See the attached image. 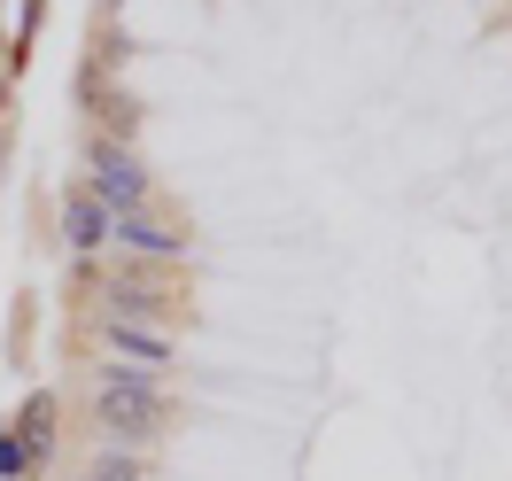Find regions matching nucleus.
<instances>
[{
    "instance_id": "nucleus-1",
    "label": "nucleus",
    "mask_w": 512,
    "mask_h": 481,
    "mask_svg": "<svg viewBox=\"0 0 512 481\" xmlns=\"http://www.w3.org/2000/svg\"><path fill=\"white\" fill-rule=\"evenodd\" d=\"M94 419L109 435H156L163 427V396H156V373H101L94 388Z\"/></svg>"
},
{
    "instance_id": "nucleus-6",
    "label": "nucleus",
    "mask_w": 512,
    "mask_h": 481,
    "mask_svg": "<svg viewBox=\"0 0 512 481\" xmlns=\"http://www.w3.org/2000/svg\"><path fill=\"white\" fill-rule=\"evenodd\" d=\"M16 435L32 443V458H47V443H55V396L39 388L32 404H24V419H16Z\"/></svg>"
},
{
    "instance_id": "nucleus-8",
    "label": "nucleus",
    "mask_w": 512,
    "mask_h": 481,
    "mask_svg": "<svg viewBox=\"0 0 512 481\" xmlns=\"http://www.w3.org/2000/svg\"><path fill=\"white\" fill-rule=\"evenodd\" d=\"M0 101H8V78H0Z\"/></svg>"
},
{
    "instance_id": "nucleus-2",
    "label": "nucleus",
    "mask_w": 512,
    "mask_h": 481,
    "mask_svg": "<svg viewBox=\"0 0 512 481\" xmlns=\"http://www.w3.org/2000/svg\"><path fill=\"white\" fill-rule=\"evenodd\" d=\"M94 194L109 210H140L148 202V171H140V156H132L125 140H101L94 148Z\"/></svg>"
},
{
    "instance_id": "nucleus-4",
    "label": "nucleus",
    "mask_w": 512,
    "mask_h": 481,
    "mask_svg": "<svg viewBox=\"0 0 512 481\" xmlns=\"http://www.w3.org/2000/svg\"><path fill=\"white\" fill-rule=\"evenodd\" d=\"M109 241H117V249H132V257H179V233H171V225H156L148 210H117V218H109Z\"/></svg>"
},
{
    "instance_id": "nucleus-3",
    "label": "nucleus",
    "mask_w": 512,
    "mask_h": 481,
    "mask_svg": "<svg viewBox=\"0 0 512 481\" xmlns=\"http://www.w3.org/2000/svg\"><path fill=\"white\" fill-rule=\"evenodd\" d=\"M101 334H109V350H117V357L148 365V373H156V365H171V334H163V326H148V319H125V311H109V326H101Z\"/></svg>"
},
{
    "instance_id": "nucleus-5",
    "label": "nucleus",
    "mask_w": 512,
    "mask_h": 481,
    "mask_svg": "<svg viewBox=\"0 0 512 481\" xmlns=\"http://www.w3.org/2000/svg\"><path fill=\"white\" fill-rule=\"evenodd\" d=\"M101 210H109L101 194H70V202H63V233H70V249H94L101 233H109V218H101Z\"/></svg>"
},
{
    "instance_id": "nucleus-7",
    "label": "nucleus",
    "mask_w": 512,
    "mask_h": 481,
    "mask_svg": "<svg viewBox=\"0 0 512 481\" xmlns=\"http://www.w3.org/2000/svg\"><path fill=\"white\" fill-rule=\"evenodd\" d=\"M39 458H32V443H24V435H0V474L16 481V474H32Z\"/></svg>"
}]
</instances>
